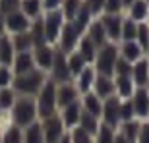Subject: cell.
I'll return each mask as SVG.
<instances>
[{
    "mask_svg": "<svg viewBox=\"0 0 149 143\" xmlns=\"http://www.w3.org/2000/svg\"><path fill=\"white\" fill-rule=\"evenodd\" d=\"M85 35H87V37L91 39L95 44H97V49H101V47H103V44H107V43H111V41H109V37H107V33H105V27H103V23H101L99 17H95L93 22L89 23V27H87V31H85Z\"/></svg>",
    "mask_w": 149,
    "mask_h": 143,
    "instance_id": "cell-23",
    "label": "cell"
},
{
    "mask_svg": "<svg viewBox=\"0 0 149 143\" xmlns=\"http://www.w3.org/2000/svg\"><path fill=\"white\" fill-rule=\"evenodd\" d=\"M99 124H101V118H97V116L89 114V112H85V110H81V116H79V124L77 126L83 128L87 133H91L95 137V133H97V130H99Z\"/></svg>",
    "mask_w": 149,
    "mask_h": 143,
    "instance_id": "cell-31",
    "label": "cell"
},
{
    "mask_svg": "<svg viewBox=\"0 0 149 143\" xmlns=\"http://www.w3.org/2000/svg\"><path fill=\"white\" fill-rule=\"evenodd\" d=\"M101 122L107 126L118 130L120 126V99L112 95L109 99L103 101V112H101Z\"/></svg>",
    "mask_w": 149,
    "mask_h": 143,
    "instance_id": "cell-10",
    "label": "cell"
},
{
    "mask_svg": "<svg viewBox=\"0 0 149 143\" xmlns=\"http://www.w3.org/2000/svg\"><path fill=\"white\" fill-rule=\"evenodd\" d=\"M93 93L99 97L101 101L109 99L114 95V77L112 76H103V74H97L93 83Z\"/></svg>",
    "mask_w": 149,
    "mask_h": 143,
    "instance_id": "cell-19",
    "label": "cell"
},
{
    "mask_svg": "<svg viewBox=\"0 0 149 143\" xmlns=\"http://www.w3.org/2000/svg\"><path fill=\"white\" fill-rule=\"evenodd\" d=\"M14 56H16V49H14V44H12V37L6 33V35L0 37V64L12 66Z\"/></svg>",
    "mask_w": 149,
    "mask_h": 143,
    "instance_id": "cell-26",
    "label": "cell"
},
{
    "mask_svg": "<svg viewBox=\"0 0 149 143\" xmlns=\"http://www.w3.org/2000/svg\"><path fill=\"white\" fill-rule=\"evenodd\" d=\"M68 135H70V143H95L93 135L87 133L83 128H79V126L68 130Z\"/></svg>",
    "mask_w": 149,
    "mask_h": 143,
    "instance_id": "cell-37",
    "label": "cell"
},
{
    "mask_svg": "<svg viewBox=\"0 0 149 143\" xmlns=\"http://www.w3.org/2000/svg\"><path fill=\"white\" fill-rule=\"evenodd\" d=\"M130 74H132V64L128 60H124L122 56H118V60L114 64V76H130Z\"/></svg>",
    "mask_w": 149,
    "mask_h": 143,
    "instance_id": "cell-42",
    "label": "cell"
},
{
    "mask_svg": "<svg viewBox=\"0 0 149 143\" xmlns=\"http://www.w3.org/2000/svg\"><path fill=\"white\" fill-rule=\"evenodd\" d=\"M132 2H134V0H122V4H124V12H126V8L132 4Z\"/></svg>",
    "mask_w": 149,
    "mask_h": 143,
    "instance_id": "cell-50",
    "label": "cell"
},
{
    "mask_svg": "<svg viewBox=\"0 0 149 143\" xmlns=\"http://www.w3.org/2000/svg\"><path fill=\"white\" fill-rule=\"evenodd\" d=\"M12 37V44L16 52H25V50H33V39L29 35V31L25 33H17V35H10Z\"/></svg>",
    "mask_w": 149,
    "mask_h": 143,
    "instance_id": "cell-32",
    "label": "cell"
},
{
    "mask_svg": "<svg viewBox=\"0 0 149 143\" xmlns=\"http://www.w3.org/2000/svg\"><path fill=\"white\" fill-rule=\"evenodd\" d=\"M12 72L14 76H22V74H27V72L35 70V60H33V52L31 50H25V52H16L14 56V62H12Z\"/></svg>",
    "mask_w": 149,
    "mask_h": 143,
    "instance_id": "cell-16",
    "label": "cell"
},
{
    "mask_svg": "<svg viewBox=\"0 0 149 143\" xmlns=\"http://www.w3.org/2000/svg\"><path fill=\"white\" fill-rule=\"evenodd\" d=\"M19 4H22V0H0V14L8 16L12 12L19 10Z\"/></svg>",
    "mask_w": 149,
    "mask_h": 143,
    "instance_id": "cell-44",
    "label": "cell"
},
{
    "mask_svg": "<svg viewBox=\"0 0 149 143\" xmlns=\"http://www.w3.org/2000/svg\"><path fill=\"white\" fill-rule=\"evenodd\" d=\"M49 79H52L54 83H66L72 81L74 77L68 70V58L62 50L54 49V60H52V66L49 70Z\"/></svg>",
    "mask_w": 149,
    "mask_h": 143,
    "instance_id": "cell-8",
    "label": "cell"
},
{
    "mask_svg": "<svg viewBox=\"0 0 149 143\" xmlns=\"http://www.w3.org/2000/svg\"><path fill=\"white\" fill-rule=\"evenodd\" d=\"M4 25H6V33L8 35H17V33H25L31 29V19H29L22 10H16L4 16Z\"/></svg>",
    "mask_w": 149,
    "mask_h": 143,
    "instance_id": "cell-11",
    "label": "cell"
},
{
    "mask_svg": "<svg viewBox=\"0 0 149 143\" xmlns=\"http://www.w3.org/2000/svg\"><path fill=\"white\" fill-rule=\"evenodd\" d=\"M16 99H17V93L14 91V87H0V110L2 112H10Z\"/></svg>",
    "mask_w": 149,
    "mask_h": 143,
    "instance_id": "cell-34",
    "label": "cell"
},
{
    "mask_svg": "<svg viewBox=\"0 0 149 143\" xmlns=\"http://www.w3.org/2000/svg\"><path fill=\"white\" fill-rule=\"evenodd\" d=\"M62 2H64V0H41V4H43V12L60 10V8H62Z\"/></svg>",
    "mask_w": 149,
    "mask_h": 143,
    "instance_id": "cell-47",
    "label": "cell"
},
{
    "mask_svg": "<svg viewBox=\"0 0 149 143\" xmlns=\"http://www.w3.org/2000/svg\"><path fill=\"white\" fill-rule=\"evenodd\" d=\"M114 135H116V130L111 126H107L101 122L99 124V130L95 133V143H112L114 141Z\"/></svg>",
    "mask_w": 149,
    "mask_h": 143,
    "instance_id": "cell-38",
    "label": "cell"
},
{
    "mask_svg": "<svg viewBox=\"0 0 149 143\" xmlns=\"http://www.w3.org/2000/svg\"><path fill=\"white\" fill-rule=\"evenodd\" d=\"M103 14H124V4H122V0H105Z\"/></svg>",
    "mask_w": 149,
    "mask_h": 143,
    "instance_id": "cell-43",
    "label": "cell"
},
{
    "mask_svg": "<svg viewBox=\"0 0 149 143\" xmlns=\"http://www.w3.org/2000/svg\"><path fill=\"white\" fill-rule=\"evenodd\" d=\"M95 77H97V72H95V68L91 66V64H87V66L74 77V83H76L79 95H85V93H89V91H93Z\"/></svg>",
    "mask_w": 149,
    "mask_h": 143,
    "instance_id": "cell-15",
    "label": "cell"
},
{
    "mask_svg": "<svg viewBox=\"0 0 149 143\" xmlns=\"http://www.w3.org/2000/svg\"><path fill=\"white\" fill-rule=\"evenodd\" d=\"M0 141L2 143H23V128H19V126L10 122L0 132Z\"/></svg>",
    "mask_w": 149,
    "mask_h": 143,
    "instance_id": "cell-27",
    "label": "cell"
},
{
    "mask_svg": "<svg viewBox=\"0 0 149 143\" xmlns=\"http://www.w3.org/2000/svg\"><path fill=\"white\" fill-rule=\"evenodd\" d=\"M41 128H43L45 143H58L68 133V130H66V126H64V122H62L58 112L52 114V116L43 118V120H41Z\"/></svg>",
    "mask_w": 149,
    "mask_h": 143,
    "instance_id": "cell-6",
    "label": "cell"
},
{
    "mask_svg": "<svg viewBox=\"0 0 149 143\" xmlns=\"http://www.w3.org/2000/svg\"><path fill=\"white\" fill-rule=\"evenodd\" d=\"M49 79V74L43 70H35L27 72V74H22V76H16L14 81H12V87L17 95H23V97H35V95L41 91L45 83Z\"/></svg>",
    "mask_w": 149,
    "mask_h": 143,
    "instance_id": "cell-2",
    "label": "cell"
},
{
    "mask_svg": "<svg viewBox=\"0 0 149 143\" xmlns=\"http://www.w3.org/2000/svg\"><path fill=\"white\" fill-rule=\"evenodd\" d=\"M39 120L37 114V103H35V97H23V95H17L14 106L10 108V122L16 124L19 128H27L29 124Z\"/></svg>",
    "mask_w": 149,
    "mask_h": 143,
    "instance_id": "cell-1",
    "label": "cell"
},
{
    "mask_svg": "<svg viewBox=\"0 0 149 143\" xmlns=\"http://www.w3.org/2000/svg\"><path fill=\"white\" fill-rule=\"evenodd\" d=\"M132 81L136 87H145L147 85V79H149V60L147 58H139L138 62H134L132 64Z\"/></svg>",
    "mask_w": 149,
    "mask_h": 143,
    "instance_id": "cell-20",
    "label": "cell"
},
{
    "mask_svg": "<svg viewBox=\"0 0 149 143\" xmlns=\"http://www.w3.org/2000/svg\"><path fill=\"white\" fill-rule=\"evenodd\" d=\"M136 143H149V120H141V126H139V133Z\"/></svg>",
    "mask_w": 149,
    "mask_h": 143,
    "instance_id": "cell-46",
    "label": "cell"
},
{
    "mask_svg": "<svg viewBox=\"0 0 149 143\" xmlns=\"http://www.w3.org/2000/svg\"><path fill=\"white\" fill-rule=\"evenodd\" d=\"M58 143H70V135H68V133H66V135H64V137H62V139H60V141H58Z\"/></svg>",
    "mask_w": 149,
    "mask_h": 143,
    "instance_id": "cell-51",
    "label": "cell"
},
{
    "mask_svg": "<svg viewBox=\"0 0 149 143\" xmlns=\"http://www.w3.org/2000/svg\"><path fill=\"white\" fill-rule=\"evenodd\" d=\"M145 87H147V91H149V79H147V85H145Z\"/></svg>",
    "mask_w": 149,
    "mask_h": 143,
    "instance_id": "cell-53",
    "label": "cell"
},
{
    "mask_svg": "<svg viewBox=\"0 0 149 143\" xmlns=\"http://www.w3.org/2000/svg\"><path fill=\"white\" fill-rule=\"evenodd\" d=\"M79 101H81V108L85 110V112H89V114L101 118V112H103V101H101L93 91L81 95V99H79Z\"/></svg>",
    "mask_w": 149,
    "mask_h": 143,
    "instance_id": "cell-24",
    "label": "cell"
},
{
    "mask_svg": "<svg viewBox=\"0 0 149 143\" xmlns=\"http://www.w3.org/2000/svg\"><path fill=\"white\" fill-rule=\"evenodd\" d=\"M85 4H87V8L91 10V14H93L95 17H99L101 14H103V8H105V0H83Z\"/></svg>",
    "mask_w": 149,
    "mask_h": 143,
    "instance_id": "cell-45",
    "label": "cell"
},
{
    "mask_svg": "<svg viewBox=\"0 0 149 143\" xmlns=\"http://www.w3.org/2000/svg\"><path fill=\"white\" fill-rule=\"evenodd\" d=\"M35 103H37V114L39 120H43L47 116H52L58 112V105H56V83L52 79H47L41 91L35 95Z\"/></svg>",
    "mask_w": 149,
    "mask_h": 143,
    "instance_id": "cell-3",
    "label": "cell"
},
{
    "mask_svg": "<svg viewBox=\"0 0 149 143\" xmlns=\"http://www.w3.org/2000/svg\"><path fill=\"white\" fill-rule=\"evenodd\" d=\"M139 126H141V120L134 118V120L122 122L120 126H118V132H120L130 143H136V139H138V133H139Z\"/></svg>",
    "mask_w": 149,
    "mask_h": 143,
    "instance_id": "cell-29",
    "label": "cell"
},
{
    "mask_svg": "<svg viewBox=\"0 0 149 143\" xmlns=\"http://www.w3.org/2000/svg\"><path fill=\"white\" fill-rule=\"evenodd\" d=\"M14 72L10 66H4L0 64V87H12V81H14Z\"/></svg>",
    "mask_w": 149,
    "mask_h": 143,
    "instance_id": "cell-41",
    "label": "cell"
},
{
    "mask_svg": "<svg viewBox=\"0 0 149 143\" xmlns=\"http://www.w3.org/2000/svg\"><path fill=\"white\" fill-rule=\"evenodd\" d=\"M145 58L149 60V44H147V49H145Z\"/></svg>",
    "mask_w": 149,
    "mask_h": 143,
    "instance_id": "cell-52",
    "label": "cell"
},
{
    "mask_svg": "<svg viewBox=\"0 0 149 143\" xmlns=\"http://www.w3.org/2000/svg\"><path fill=\"white\" fill-rule=\"evenodd\" d=\"M134 118H136V112H134L132 101L130 99L120 101V124L122 122H128V120H134Z\"/></svg>",
    "mask_w": 149,
    "mask_h": 143,
    "instance_id": "cell-39",
    "label": "cell"
},
{
    "mask_svg": "<svg viewBox=\"0 0 149 143\" xmlns=\"http://www.w3.org/2000/svg\"><path fill=\"white\" fill-rule=\"evenodd\" d=\"M81 31L74 25L72 22H66L64 23V27H62L60 31V37H58V41H56V49L62 50L64 54H68V52H72V50H76L77 43H79V39H81Z\"/></svg>",
    "mask_w": 149,
    "mask_h": 143,
    "instance_id": "cell-7",
    "label": "cell"
},
{
    "mask_svg": "<svg viewBox=\"0 0 149 143\" xmlns=\"http://www.w3.org/2000/svg\"><path fill=\"white\" fill-rule=\"evenodd\" d=\"M79 99H81V95L77 91L74 79L66 81V83H56V105H58V110L68 106L70 103H76Z\"/></svg>",
    "mask_w": 149,
    "mask_h": 143,
    "instance_id": "cell-12",
    "label": "cell"
},
{
    "mask_svg": "<svg viewBox=\"0 0 149 143\" xmlns=\"http://www.w3.org/2000/svg\"><path fill=\"white\" fill-rule=\"evenodd\" d=\"M118 44L116 43H107L103 44L99 50H97V56L91 66L95 68L97 74H103V76H114V64L118 60Z\"/></svg>",
    "mask_w": 149,
    "mask_h": 143,
    "instance_id": "cell-4",
    "label": "cell"
},
{
    "mask_svg": "<svg viewBox=\"0 0 149 143\" xmlns=\"http://www.w3.org/2000/svg\"><path fill=\"white\" fill-rule=\"evenodd\" d=\"M112 143H130V141H128V139L124 137V135H122L118 130H116V135H114V141H112Z\"/></svg>",
    "mask_w": 149,
    "mask_h": 143,
    "instance_id": "cell-48",
    "label": "cell"
},
{
    "mask_svg": "<svg viewBox=\"0 0 149 143\" xmlns=\"http://www.w3.org/2000/svg\"><path fill=\"white\" fill-rule=\"evenodd\" d=\"M132 106L138 120H149V91L147 87H136L132 95Z\"/></svg>",
    "mask_w": 149,
    "mask_h": 143,
    "instance_id": "cell-14",
    "label": "cell"
},
{
    "mask_svg": "<svg viewBox=\"0 0 149 143\" xmlns=\"http://www.w3.org/2000/svg\"><path fill=\"white\" fill-rule=\"evenodd\" d=\"M6 35V25H4V16L0 14V37Z\"/></svg>",
    "mask_w": 149,
    "mask_h": 143,
    "instance_id": "cell-49",
    "label": "cell"
},
{
    "mask_svg": "<svg viewBox=\"0 0 149 143\" xmlns=\"http://www.w3.org/2000/svg\"><path fill=\"white\" fill-rule=\"evenodd\" d=\"M130 19H134L136 23H143L149 19V4L145 0H134L132 4L126 8L124 12Z\"/></svg>",
    "mask_w": 149,
    "mask_h": 143,
    "instance_id": "cell-22",
    "label": "cell"
},
{
    "mask_svg": "<svg viewBox=\"0 0 149 143\" xmlns=\"http://www.w3.org/2000/svg\"><path fill=\"white\" fill-rule=\"evenodd\" d=\"M64 23H66V19H64L62 10L43 12V27H45V37H47V43L49 44H56Z\"/></svg>",
    "mask_w": 149,
    "mask_h": 143,
    "instance_id": "cell-5",
    "label": "cell"
},
{
    "mask_svg": "<svg viewBox=\"0 0 149 143\" xmlns=\"http://www.w3.org/2000/svg\"><path fill=\"white\" fill-rule=\"evenodd\" d=\"M81 101H76V103H70L68 106L58 110V114H60L62 122H64V126L66 130H72L79 124V116H81Z\"/></svg>",
    "mask_w": 149,
    "mask_h": 143,
    "instance_id": "cell-17",
    "label": "cell"
},
{
    "mask_svg": "<svg viewBox=\"0 0 149 143\" xmlns=\"http://www.w3.org/2000/svg\"><path fill=\"white\" fill-rule=\"evenodd\" d=\"M118 54H120L124 60H128L130 64H134V62H138L139 58H143L145 52H143V49L139 47L138 41H120V43H118Z\"/></svg>",
    "mask_w": 149,
    "mask_h": 143,
    "instance_id": "cell-18",
    "label": "cell"
},
{
    "mask_svg": "<svg viewBox=\"0 0 149 143\" xmlns=\"http://www.w3.org/2000/svg\"><path fill=\"white\" fill-rule=\"evenodd\" d=\"M81 6H83V0H64L62 2V8H60L62 14H64V19L66 22H72Z\"/></svg>",
    "mask_w": 149,
    "mask_h": 143,
    "instance_id": "cell-35",
    "label": "cell"
},
{
    "mask_svg": "<svg viewBox=\"0 0 149 143\" xmlns=\"http://www.w3.org/2000/svg\"><path fill=\"white\" fill-rule=\"evenodd\" d=\"M134 91H136V85L130 76H114V95L120 101L132 99Z\"/></svg>",
    "mask_w": 149,
    "mask_h": 143,
    "instance_id": "cell-21",
    "label": "cell"
},
{
    "mask_svg": "<svg viewBox=\"0 0 149 143\" xmlns=\"http://www.w3.org/2000/svg\"><path fill=\"white\" fill-rule=\"evenodd\" d=\"M136 41L139 43V47L143 49V52H145V49H147V44H149V25L147 23H138V35H136Z\"/></svg>",
    "mask_w": 149,
    "mask_h": 143,
    "instance_id": "cell-40",
    "label": "cell"
},
{
    "mask_svg": "<svg viewBox=\"0 0 149 143\" xmlns=\"http://www.w3.org/2000/svg\"><path fill=\"white\" fill-rule=\"evenodd\" d=\"M19 10H22L31 22L43 16V4H41V0H22Z\"/></svg>",
    "mask_w": 149,
    "mask_h": 143,
    "instance_id": "cell-30",
    "label": "cell"
},
{
    "mask_svg": "<svg viewBox=\"0 0 149 143\" xmlns=\"http://www.w3.org/2000/svg\"><path fill=\"white\" fill-rule=\"evenodd\" d=\"M68 58V70H70V74H72V77H76L79 72L83 70V68L87 66V62L83 60V56L77 52V50H72V52H68L66 54Z\"/></svg>",
    "mask_w": 149,
    "mask_h": 143,
    "instance_id": "cell-33",
    "label": "cell"
},
{
    "mask_svg": "<svg viewBox=\"0 0 149 143\" xmlns=\"http://www.w3.org/2000/svg\"><path fill=\"white\" fill-rule=\"evenodd\" d=\"M23 143H45L41 120L33 122V124H29L27 128H23Z\"/></svg>",
    "mask_w": 149,
    "mask_h": 143,
    "instance_id": "cell-28",
    "label": "cell"
},
{
    "mask_svg": "<svg viewBox=\"0 0 149 143\" xmlns=\"http://www.w3.org/2000/svg\"><path fill=\"white\" fill-rule=\"evenodd\" d=\"M103 27H105V33L109 37L111 43H120L122 41V19H124V14H101L99 16Z\"/></svg>",
    "mask_w": 149,
    "mask_h": 143,
    "instance_id": "cell-9",
    "label": "cell"
},
{
    "mask_svg": "<svg viewBox=\"0 0 149 143\" xmlns=\"http://www.w3.org/2000/svg\"><path fill=\"white\" fill-rule=\"evenodd\" d=\"M145 2H147V4H149V0H145Z\"/></svg>",
    "mask_w": 149,
    "mask_h": 143,
    "instance_id": "cell-54",
    "label": "cell"
},
{
    "mask_svg": "<svg viewBox=\"0 0 149 143\" xmlns=\"http://www.w3.org/2000/svg\"><path fill=\"white\" fill-rule=\"evenodd\" d=\"M76 50L83 56V60L87 62V64H93V60H95V56H97V50H99V49H97V44H95L87 35L83 33L81 39H79V43H77V47H76Z\"/></svg>",
    "mask_w": 149,
    "mask_h": 143,
    "instance_id": "cell-25",
    "label": "cell"
},
{
    "mask_svg": "<svg viewBox=\"0 0 149 143\" xmlns=\"http://www.w3.org/2000/svg\"><path fill=\"white\" fill-rule=\"evenodd\" d=\"M136 35H138V23L124 14V19H122V41H136Z\"/></svg>",
    "mask_w": 149,
    "mask_h": 143,
    "instance_id": "cell-36",
    "label": "cell"
},
{
    "mask_svg": "<svg viewBox=\"0 0 149 143\" xmlns=\"http://www.w3.org/2000/svg\"><path fill=\"white\" fill-rule=\"evenodd\" d=\"M54 44H39V47H35L31 52H33V60H35V66L39 68V70H43L49 74L50 66H52V60H54Z\"/></svg>",
    "mask_w": 149,
    "mask_h": 143,
    "instance_id": "cell-13",
    "label": "cell"
}]
</instances>
